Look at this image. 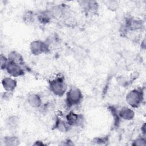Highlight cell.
Wrapping results in <instances>:
<instances>
[{
  "label": "cell",
  "mask_w": 146,
  "mask_h": 146,
  "mask_svg": "<svg viewBox=\"0 0 146 146\" xmlns=\"http://www.w3.org/2000/svg\"><path fill=\"white\" fill-rule=\"evenodd\" d=\"M143 27V22L140 19H137L133 18H126L124 23L121 27L123 35H127V33L131 31H136Z\"/></svg>",
  "instance_id": "4"
},
{
  "label": "cell",
  "mask_w": 146,
  "mask_h": 146,
  "mask_svg": "<svg viewBox=\"0 0 146 146\" xmlns=\"http://www.w3.org/2000/svg\"><path fill=\"white\" fill-rule=\"evenodd\" d=\"M144 92L141 88H134L127 94L125 101L130 107L136 108L142 104L144 99Z\"/></svg>",
  "instance_id": "2"
},
{
  "label": "cell",
  "mask_w": 146,
  "mask_h": 146,
  "mask_svg": "<svg viewBox=\"0 0 146 146\" xmlns=\"http://www.w3.org/2000/svg\"><path fill=\"white\" fill-rule=\"evenodd\" d=\"M79 6L84 13L87 14H95L99 10V4L95 1H78Z\"/></svg>",
  "instance_id": "7"
},
{
  "label": "cell",
  "mask_w": 146,
  "mask_h": 146,
  "mask_svg": "<svg viewBox=\"0 0 146 146\" xmlns=\"http://www.w3.org/2000/svg\"><path fill=\"white\" fill-rule=\"evenodd\" d=\"M27 102L30 106L34 108H40L42 105V98L35 93H30L27 95Z\"/></svg>",
  "instance_id": "14"
},
{
  "label": "cell",
  "mask_w": 146,
  "mask_h": 146,
  "mask_svg": "<svg viewBox=\"0 0 146 146\" xmlns=\"http://www.w3.org/2000/svg\"><path fill=\"white\" fill-rule=\"evenodd\" d=\"M50 91L55 96L62 97L67 91V86L63 76H56L48 82Z\"/></svg>",
  "instance_id": "1"
},
{
  "label": "cell",
  "mask_w": 146,
  "mask_h": 146,
  "mask_svg": "<svg viewBox=\"0 0 146 146\" xmlns=\"http://www.w3.org/2000/svg\"><path fill=\"white\" fill-rule=\"evenodd\" d=\"M71 127L66 120H63L59 117H57L55 120L53 128L60 132L66 133L71 129Z\"/></svg>",
  "instance_id": "9"
},
{
  "label": "cell",
  "mask_w": 146,
  "mask_h": 146,
  "mask_svg": "<svg viewBox=\"0 0 146 146\" xmlns=\"http://www.w3.org/2000/svg\"><path fill=\"white\" fill-rule=\"evenodd\" d=\"M132 145L135 146H144L146 145V139L145 137L141 136L137 137L133 141L132 143Z\"/></svg>",
  "instance_id": "20"
},
{
  "label": "cell",
  "mask_w": 146,
  "mask_h": 146,
  "mask_svg": "<svg viewBox=\"0 0 146 146\" xmlns=\"http://www.w3.org/2000/svg\"><path fill=\"white\" fill-rule=\"evenodd\" d=\"M109 141L108 137L104 136V137H97L93 139V142L95 143V144L98 145H107V143Z\"/></svg>",
  "instance_id": "19"
},
{
  "label": "cell",
  "mask_w": 146,
  "mask_h": 146,
  "mask_svg": "<svg viewBox=\"0 0 146 146\" xmlns=\"http://www.w3.org/2000/svg\"><path fill=\"white\" fill-rule=\"evenodd\" d=\"M34 145H44L45 144L43 143L42 141H35V143L33 144Z\"/></svg>",
  "instance_id": "25"
},
{
  "label": "cell",
  "mask_w": 146,
  "mask_h": 146,
  "mask_svg": "<svg viewBox=\"0 0 146 146\" xmlns=\"http://www.w3.org/2000/svg\"><path fill=\"white\" fill-rule=\"evenodd\" d=\"M118 115L120 119L124 120H132L135 115L134 111L131 107H123L118 111Z\"/></svg>",
  "instance_id": "12"
},
{
  "label": "cell",
  "mask_w": 146,
  "mask_h": 146,
  "mask_svg": "<svg viewBox=\"0 0 146 146\" xmlns=\"http://www.w3.org/2000/svg\"><path fill=\"white\" fill-rule=\"evenodd\" d=\"M9 62V59L7 56L1 54L0 56V63H1V70H5L7 64Z\"/></svg>",
  "instance_id": "21"
},
{
  "label": "cell",
  "mask_w": 146,
  "mask_h": 146,
  "mask_svg": "<svg viewBox=\"0 0 146 146\" xmlns=\"http://www.w3.org/2000/svg\"><path fill=\"white\" fill-rule=\"evenodd\" d=\"M62 142H63V143L61 144V145H74L73 142L70 139L65 140L64 141H63Z\"/></svg>",
  "instance_id": "23"
},
{
  "label": "cell",
  "mask_w": 146,
  "mask_h": 146,
  "mask_svg": "<svg viewBox=\"0 0 146 146\" xmlns=\"http://www.w3.org/2000/svg\"><path fill=\"white\" fill-rule=\"evenodd\" d=\"M3 142L6 146H17L20 144V140L18 136L7 135L4 137Z\"/></svg>",
  "instance_id": "17"
},
{
  "label": "cell",
  "mask_w": 146,
  "mask_h": 146,
  "mask_svg": "<svg viewBox=\"0 0 146 146\" xmlns=\"http://www.w3.org/2000/svg\"><path fill=\"white\" fill-rule=\"evenodd\" d=\"M30 50L31 54L35 56L47 54L50 50V44L46 41L34 40L30 44Z\"/></svg>",
  "instance_id": "5"
},
{
  "label": "cell",
  "mask_w": 146,
  "mask_h": 146,
  "mask_svg": "<svg viewBox=\"0 0 146 146\" xmlns=\"http://www.w3.org/2000/svg\"><path fill=\"white\" fill-rule=\"evenodd\" d=\"M66 120L71 127H79L84 123V117L81 113L70 111L66 115Z\"/></svg>",
  "instance_id": "8"
},
{
  "label": "cell",
  "mask_w": 146,
  "mask_h": 146,
  "mask_svg": "<svg viewBox=\"0 0 146 146\" xmlns=\"http://www.w3.org/2000/svg\"><path fill=\"white\" fill-rule=\"evenodd\" d=\"M141 136L145 137V123H144L143 124L141 125Z\"/></svg>",
  "instance_id": "24"
},
{
  "label": "cell",
  "mask_w": 146,
  "mask_h": 146,
  "mask_svg": "<svg viewBox=\"0 0 146 146\" xmlns=\"http://www.w3.org/2000/svg\"><path fill=\"white\" fill-rule=\"evenodd\" d=\"M1 83L5 91L9 92H13L17 86V81L11 76L4 77Z\"/></svg>",
  "instance_id": "11"
},
{
  "label": "cell",
  "mask_w": 146,
  "mask_h": 146,
  "mask_svg": "<svg viewBox=\"0 0 146 146\" xmlns=\"http://www.w3.org/2000/svg\"><path fill=\"white\" fill-rule=\"evenodd\" d=\"M83 98L82 91L76 87H73L66 93V104L68 108L78 106L82 102Z\"/></svg>",
  "instance_id": "3"
},
{
  "label": "cell",
  "mask_w": 146,
  "mask_h": 146,
  "mask_svg": "<svg viewBox=\"0 0 146 146\" xmlns=\"http://www.w3.org/2000/svg\"><path fill=\"white\" fill-rule=\"evenodd\" d=\"M35 19H36V14L30 10H26L22 15L23 22L27 25L33 24Z\"/></svg>",
  "instance_id": "16"
},
{
  "label": "cell",
  "mask_w": 146,
  "mask_h": 146,
  "mask_svg": "<svg viewBox=\"0 0 146 146\" xmlns=\"http://www.w3.org/2000/svg\"><path fill=\"white\" fill-rule=\"evenodd\" d=\"M7 58L9 59V60L13 62L14 63H16L22 66H23V67H25L26 68V70H28V67L27 66L25 60L23 59V56L18 52H17V51H11V52H10V53L9 54Z\"/></svg>",
  "instance_id": "10"
},
{
  "label": "cell",
  "mask_w": 146,
  "mask_h": 146,
  "mask_svg": "<svg viewBox=\"0 0 146 146\" xmlns=\"http://www.w3.org/2000/svg\"><path fill=\"white\" fill-rule=\"evenodd\" d=\"M37 21L42 25H47L51 22L53 19L52 16L48 9L42 10L36 14Z\"/></svg>",
  "instance_id": "13"
},
{
  "label": "cell",
  "mask_w": 146,
  "mask_h": 146,
  "mask_svg": "<svg viewBox=\"0 0 146 146\" xmlns=\"http://www.w3.org/2000/svg\"><path fill=\"white\" fill-rule=\"evenodd\" d=\"M13 92H9V91H5L2 94L1 98L4 100H9L11 99V98L13 97Z\"/></svg>",
  "instance_id": "22"
},
{
  "label": "cell",
  "mask_w": 146,
  "mask_h": 146,
  "mask_svg": "<svg viewBox=\"0 0 146 146\" xmlns=\"http://www.w3.org/2000/svg\"><path fill=\"white\" fill-rule=\"evenodd\" d=\"M105 5L108 9L112 11H115L119 7L118 2L116 1H107L105 2Z\"/></svg>",
  "instance_id": "18"
},
{
  "label": "cell",
  "mask_w": 146,
  "mask_h": 146,
  "mask_svg": "<svg viewBox=\"0 0 146 146\" xmlns=\"http://www.w3.org/2000/svg\"><path fill=\"white\" fill-rule=\"evenodd\" d=\"M5 70L11 77L17 78L24 75L26 70L23 66L9 60Z\"/></svg>",
  "instance_id": "6"
},
{
  "label": "cell",
  "mask_w": 146,
  "mask_h": 146,
  "mask_svg": "<svg viewBox=\"0 0 146 146\" xmlns=\"http://www.w3.org/2000/svg\"><path fill=\"white\" fill-rule=\"evenodd\" d=\"M5 124L9 130H15L19 126V119L16 115L9 116L5 120Z\"/></svg>",
  "instance_id": "15"
}]
</instances>
